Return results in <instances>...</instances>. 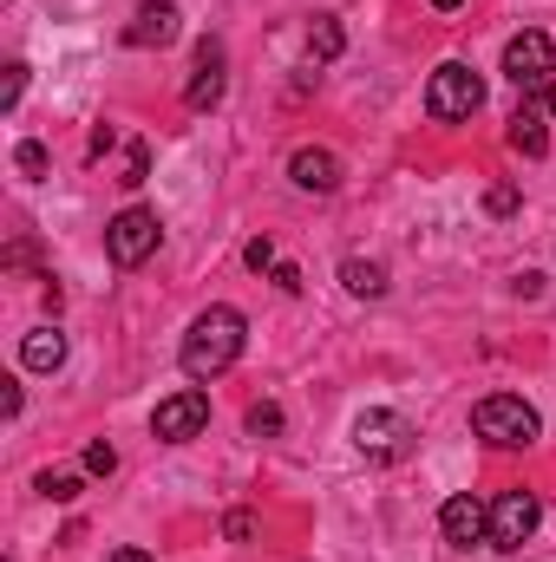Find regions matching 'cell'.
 <instances>
[{"label":"cell","mask_w":556,"mask_h":562,"mask_svg":"<svg viewBox=\"0 0 556 562\" xmlns=\"http://www.w3.org/2000/svg\"><path fill=\"white\" fill-rule=\"evenodd\" d=\"M243 347H249V321H243L236 307H223V301H216V307H203V314L190 321L177 367H184V380L210 386V380H223V373L243 360Z\"/></svg>","instance_id":"6da1fadb"},{"label":"cell","mask_w":556,"mask_h":562,"mask_svg":"<svg viewBox=\"0 0 556 562\" xmlns=\"http://www.w3.org/2000/svg\"><path fill=\"white\" fill-rule=\"evenodd\" d=\"M471 431H478L485 445H498V451H524V445L544 431V419H537L531 400H518V393H491V400H478Z\"/></svg>","instance_id":"7a4b0ae2"},{"label":"cell","mask_w":556,"mask_h":562,"mask_svg":"<svg viewBox=\"0 0 556 562\" xmlns=\"http://www.w3.org/2000/svg\"><path fill=\"white\" fill-rule=\"evenodd\" d=\"M478 105H485V79H478L471 66L445 59V66L432 72V86H425V112H432L438 125H465Z\"/></svg>","instance_id":"3957f363"},{"label":"cell","mask_w":556,"mask_h":562,"mask_svg":"<svg viewBox=\"0 0 556 562\" xmlns=\"http://www.w3.org/2000/svg\"><path fill=\"white\" fill-rule=\"evenodd\" d=\"M157 236H164L157 210L132 203V210H119V216L105 223V256H112L119 269H138V262H151V256H157Z\"/></svg>","instance_id":"277c9868"},{"label":"cell","mask_w":556,"mask_h":562,"mask_svg":"<svg viewBox=\"0 0 556 562\" xmlns=\"http://www.w3.org/2000/svg\"><path fill=\"white\" fill-rule=\"evenodd\" d=\"M544 524V504H537V491H504L498 504H491V550H504V557H518L524 543H531V530Z\"/></svg>","instance_id":"5b68a950"},{"label":"cell","mask_w":556,"mask_h":562,"mask_svg":"<svg viewBox=\"0 0 556 562\" xmlns=\"http://www.w3.org/2000/svg\"><path fill=\"white\" fill-rule=\"evenodd\" d=\"M413 419H400V413H360L354 419V445H360V458H374V464H400V458H413Z\"/></svg>","instance_id":"8992f818"},{"label":"cell","mask_w":556,"mask_h":562,"mask_svg":"<svg viewBox=\"0 0 556 562\" xmlns=\"http://www.w3.org/2000/svg\"><path fill=\"white\" fill-rule=\"evenodd\" d=\"M504 72H511V86H518V92H531V86H551V72H556V40H551V33H537V26L511 33V40H504Z\"/></svg>","instance_id":"52a82bcc"},{"label":"cell","mask_w":556,"mask_h":562,"mask_svg":"<svg viewBox=\"0 0 556 562\" xmlns=\"http://www.w3.org/2000/svg\"><path fill=\"white\" fill-rule=\"evenodd\" d=\"M203 425H210V393H203V386H184V393L157 400V413H151V431H157L164 445H190Z\"/></svg>","instance_id":"ba28073f"},{"label":"cell","mask_w":556,"mask_h":562,"mask_svg":"<svg viewBox=\"0 0 556 562\" xmlns=\"http://www.w3.org/2000/svg\"><path fill=\"white\" fill-rule=\"evenodd\" d=\"M551 119H556V86H531L524 105L511 112V150L544 157L551 150Z\"/></svg>","instance_id":"9c48e42d"},{"label":"cell","mask_w":556,"mask_h":562,"mask_svg":"<svg viewBox=\"0 0 556 562\" xmlns=\"http://www.w3.org/2000/svg\"><path fill=\"white\" fill-rule=\"evenodd\" d=\"M438 530H445V543H452V550H471V543H485V537H491V504H478V497H445Z\"/></svg>","instance_id":"30bf717a"},{"label":"cell","mask_w":556,"mask_h":562,"mask_svg":"<svg viewBox=\"0 0 556 562\" xmlns=\"http://www.w3.org/2000/svg\"><path fill=\"white\" fill-rule=\"evenodd\" d=\"M223 40H203L197 46V72H190V92H184V105L190 112H216L223 105Z\"/></svg>","instance_id":"8fae6325"},{"label":"cell","mask_w":556,"mask_h":562,"mask_svg":"<svg viewBox=\"0 0 556 562\" xmlns=\"http://www.w3.org/2000/svg\"><path fill=\"white\" fill-rule=\"evenodd\" d=\"M177 26H184V13H177V7H170V0H144L138 13H132V20H125V46H170V40H177Z\"/></svg>","instance_id":"7c38bea8"},{"label":"cell","mask_w":556,"mask_h":562,"mask_svg":"<svg viewBox=\"0 0 556 562\" xmlns=\"http://www.w3.org/2000/svg\"><path fill=\"white\" fill-rule=\"evenodd\" d=\"M288 177H294V190H314V196H327V190H341V157L334 150H294L288 157Z\"/></svg>","instance_id":"4fadbf2b"},{"label":"cell","mask_w":556,"mask_h":562,"mask_svg":"<svg viewBox=\"0 0 556 562\" xmlns=\"http://www.w3.org/2000/svg\"><path fill=\"white\" fill-rule=\"evenodd\" d=\"M20 367H33V373H59V367H66V334H59V327H33V334L20 340Z\"/></svg>","instance_id":"5bb4252c"},{"label":"cell","mask_w":556,"mask_h":562,"mask_svg":"<svg viewBox=\"0 0 556 562\" xmlns=\"http://www.w3.org/2000/svg\"><path fill=\"white\" fill-rule=\"evenodd\" d=\"M341 46H347L341 20H334V13H314V26H308V59L327 66V59H341Z\"/></svg>","instance_id":"9a60e30c"},{"label":"cell","mask_w":556,"mask_h":562,"mask_svg":"<svg viewBox=\"0 0 556 562\" xmlns=\"http://www.w3.org/2000/svg\"><path fill=\"white\" fill-rule=\"evenodd\" d=\"M341 281H347V294H360V301H380V294H387V269H380V262H360V256L341 262Z\"/></svg>","instance_id":"2e32d148"},{"label":"cell","mask_w":556,"mask_h":562,"mask_svg":"<svg viewBox=\"0 0 556 562\" xmlns=\"http://www.w3.org/2000/svg\"><path fill=\"white\" fill-rule=\"evenodd\" d=\"M86 484L73 477V471H40V497H53V504H73Z\"/></svg>","instance_id":"e0dca14e"},{"label":"cell","mask_w":556,"mask_h":562,"mask_svg":"<svg viewBox=\"0 0 556 562\" xmlns=\"http://www.w3.org/2000/svg\"><path fill=\"white\" fill-rule=\"evenodd\" d=\"M13 164H20V177H26V183H40V177H46V144H20V150H13Z\"/></svg>","instance_id":"ac0fdd59"},{"label":"cell","mask_w":556,"mask_h":562,"mask_svg":"<svg viewBox=\"0 0 556 562\" xmlns=\"http://www.w3.org/2000/svg\"><path fill=\"white\" fill-rule=\"evenodd\" d=\"M243 425H249V438H276V431H281V406L263 400V406H249V419H243Z\"/></svg>","instance_id":"d6986e66"},{"label":"cell","mask_w":556,"mask_h":562,"mask_svg":"<svg viewBox=\"0 0 556 562\" xmlns=\"http://www.w3.org/2000/svg\"><path fill=\"white\" fill-rule=\"evenodd\" d=\"M112 471H119V451H112L105 438H99V445H86V477H112Z\"/></svg>","instance_id":"ffe728a7"},{"label":"cell","mask_w":556,"mask_h":562,"mask_svg":"<svg viewBox=\"0 0 556 562\" xmlns=\"http://www.w3.org/2000/svg\"><path fill=\"white\" fill-rule=\"evenodd\" d=\"M20 92H26V66L13 59V66H7V79H0V112H13V105H20Z\"/></svg>","instance_id":"44dd1931"},{"label":"cell","mask_w":556,"mask_h":562,"mask_svg":"<svg viewBox=\"0 0 556 562\" xmlns=\"http://www.w3.org/2000/svg\"><path fill=\"white\" fill-rule=\"evenodd\" d=\"M144 177H151V150H144V144H132V150H125V177H119V183H125V190H138Z\"/></svg>","instance_id":"7402d4cb"},{"label":"cell","mask_w":556,"mask_h":562,"mask_svg":"<svg viewBox=\"0 0 556 562\" xmlns=\"http://www.w3.org/2000/svg\"><path fill=\"white\" fill-rule=\"evenodd\" d=\"M243 262H249L256 276H269V269H276V243H269V236H256V243L243 249Z\"/></svg>","instance_id":"603a6c76"},{"label":"cell","mask_w":556,"mask_h":562,"mask_svg":"<svg viewBox=\"0 0 556 562\" xmlns=\"http://www.w3.org/2000/svg\"><path fill=\"white\" fill-rule=\"evenodd\" d=\"M223 537H230V543H249V537H256V517H249V510H230V517H223Z\"/></svg>","instance_id":"cb8c5ba5"},{"label":"cell","mask_w":556,"mask_h":562,"mask_svg":"<svg viewBox=\"0 0 556 562\" xmlns=\"http://www.w3.org/2000/svg\"><path fill=\"white\" fill-rule=\"evenodd\" d=\"M485 210H491V216H511V210H518V190H511V183H498V190L485 196Z\"/></svg>","instance_id":"d4e9b609"},{"label":"cell","mask_w":556,"mask_h":562,"mask_svg":"<svg viewBox=\"0 0 556 562\" xmlns=\"http://www.w3.org/2000/svg\"><path fill=\"white\" fill-rule=\"evenodd\" d=\"M276 281L288 288V294H301V269H294V262H276Z\"/></svg>","instance_id":"484cf974"},{"label":"cell","mask_w":556,"mask_h":562,"mask_svg":"<svg viewBox=\"0 0 556 562\" xmlns=\"http://www.w3.org/2000/svg\"><path fill=\"white\" fill-rule=\"evenodd\" d=\"M105 562H151V557H144V550H112Z\"/></svg>","instance_id":"4316f807"},{"label":"cell","mask_w":556,"mask_h":562,"mask_svg":"<svg viewBox=\"0 0 556 562\" xmlns=\"http://www.w3.org/2000/svg\"><path fill=\"white\" fill-rule=\"evenodd\" d=\"M432 7H445V13H452V7H465V0H432Z\"/></svg>","instance_id":"83f0119b"}]
</instances>
